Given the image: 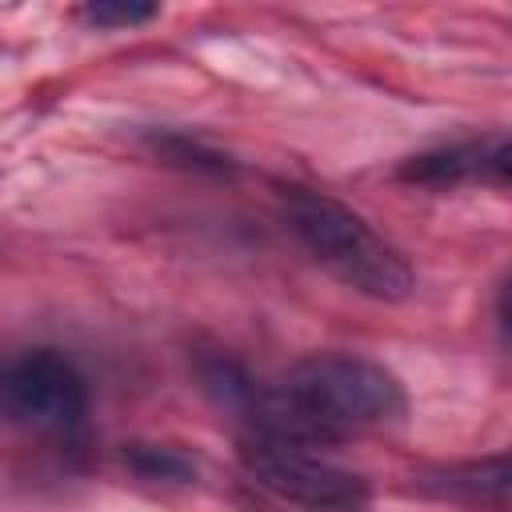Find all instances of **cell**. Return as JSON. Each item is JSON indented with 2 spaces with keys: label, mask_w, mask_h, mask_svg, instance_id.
<instances>
[{
  "label": "cell",
  "mask_w": 512,
  "mask_h": 512,
  "mask_svg": "<svg viewBox=\"0 0 512 512\" xmlns=\"http://www.w3.org/2000/svg\"><path fill=\"white\" fill-rule=\"evenodd\" d=\"M252 428L300 444H328L352 432L404 420L408 396L396 372L356 352H312L276 384L252 392Z\"/></svg>",
  "instance_id": "cell-1"
},
{
  "label": "cell",
  "mask_w": 512,
  "mask_h": 512,
  "mask_svg": "<svg viewBox=\"0 0 512 512\" xmlns=\"http://www.w3.org/2000/svg\"><path fill=\"white\" fill-rule=\"evenodd\" d=\"M280 216L288 232L316 256V264H324L352 292L396 304L416 288L404 252L336 196L304 184H288L280 188Z\"/></svg>",
  "instance_id": "cell-2"
},
{
  "label": "cell",
  "mask_w": 512,
  "mask_h": 512,
  "mask_svg": "<svg viewBox=\"0 0 512 512\" xmlns=\"http://www.w3.org/2000/svg\"><path fill=\"white\" fill-rule=\"evenodd\" d=\"M240 468L268 496L308 508V512H364L368 508V480L360 472L288 436L252 428L240 440Z\"/></svg>",
  "instance_id": "cell-3"
},
{
  "label": "cell",
  "mask_w": 512,
  "mask_h": 512,
  "mask_svg": "<svg viewBox=\"0 0 512 512\" xmlns=\"http://www.w3.org/2000/svg\"><path fill=\"white\" fill-rule=\"evenodd\" d=\"M88 416V380L72 356L48 344L0 356V420L28 432L68 436Z\"/></svg>",
  "instance_id": "cell-4"
},
{
  "label": "cell",
  "mask_w": 512,
  "mask_h": 512,
  "mask_svg": "<svg viewBox=\"0 0 512 512\" xmlns=\"http://www.w3.org/2000/svg\"><path fill=\"white\" fill-rule=\"evenodd\" d=\"M400 180L408 184H424V188H456V184H508V136H488V140H456V144H440L428 152L408 156L396 168Z\"/></svg>",
  "instance_id": "cell-5"
},
{
  "label": "cell",
  "mask_w": 512,
  "mask_h": 512,
  "mask_svg": "<svg viewBox=\"0 0 512 512\" xmlns=\"http://www.w3.org/2000/svg\"><path fill=\"white\" fill-rule=\"evenodd\" d=\"M428 488L436 496H448V500L504 508L508 504V456L496 452L488 460H468V464L444 468V472L428 476Z\"/></svg>",
  "instance_id": "cell-6"
},
{
  "label": "cell",
  "mask_w": 512,
  "mask_h": 512,
  "mask_svg": "<svg viewBox=\"0 0 512 512\" xmlns=\"http://www.w3.org/2000/svg\"><path fill=\"white\" fill-rule=\"evenodd\" d=\"M124 464L140 476V480H156V484H188L196 480V464L168 444H128L124 448Z\"/></svg>",
  "instance_id": "cell-7"
},
{
  "label": "cell",
  "mask_w": 512,
  "mask_h": 512,
  "mask_svg": "<svg viewBox=\"0 0 512 512\" xmlns=\"http://www.w3.org/2000/svg\"><path fill=\"white\" fill-rule=\"evenodd\" d=\"M156 152H164L168 160H180L188 168H200V172H232L224 152H216L200 140H188V136H156Z\"/></svg>",
  "instance_id": "cell-8"
},
{
  "label": "cell",
  "mask_w": 512,
  "mask_h": 512,
  "mask_svg": "<svg viewBox=\"0 0 512 512\" xmlns=\"http://www.w3.org/2000/svg\"><path fill=\"white\" fill-rule=\"evenodd\" d=\"M84 20L100 24V28H132V24H144L156 16V4H116V0H100V4H84L80 8Z\"/></svg>",
  "instance_id": "cell-9"
}]
</instances>
